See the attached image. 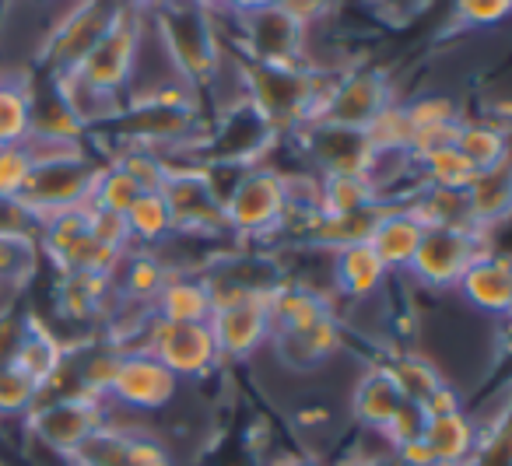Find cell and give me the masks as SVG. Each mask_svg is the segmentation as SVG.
I'll list each match as a JSON object with an SVG mask.
<instances>
[{"mask_svg": "<svg viewBox=\"0 0 512 466\" xmlns=\"http://www.w3.org/2000/svg\"><path fill=\"white\" fill-rule=\"evenodd\" d=\"M242 95L274 134H295L313 120L323 78L309 64H249L242 60Z\"/></svg>", "mask_w": 512, "mask_h": 466, "instance_id": "obj_1", "label": "cell"}, {"mask_svg": "<svg viewBox=\"0 0 512 466\" xmlns=\"http://www.w3.org/2000/svg\"><path fill=\"white\" fill-rule=\"evenodd\" d=\"M221 218L225 235L246 242H260L267 235H281L292 221L285 172L271 165H246L232 176V186L221 193Z\"/></svg>", "mask_w": 512, "mask_h": 466, "instance_id": "obj_2", "label": "cell"}, {"mask_svg": "<svg viewBox=\"0 0 512 466\" xmlns=\"http://www.w3.org/2000/svg\"><path fill=\"white\" fill-rule=\"evenodd\" d=\"M148 18L179 78L197 88L200 81H211L218 74L221 46L218 32H214V18L204 8H197L193 0H176L169 8L148 11Z\"/></svg>", "mask_w": 512, "mask_h": 466, "instance_id": "obj_3", "label": "cell"}, {"mask_svg": "<svg viewBox=\"0 0 512 466\" xmlns=\"http://www.w3.org/2000/svg\"><path fill=\"white\" fill-rule=\"evenodd\" d=\"M144 8L127 0L120 8V15L113 18L106 32L99 36V43L85 53L74 71L85 81L92 92L106 95V99L120 102V95L134 81V67L141 60V43H144Z\"/></svg>", "mask_w": 512, "mask_h": 466, "instance_id": "obj_4", "label": "cell"}, {"mask_svg": "<svg viewBox=\"0 0 512 466\" xmlns=\"http://www.w3.org/2000/svg\"><path fill=\"white\" fill-rule=\"evenodd\" d=\"M95 169H99V165L85 155V148H71L53 158H43V162H36V169H32V179L22 197H18V207H22L32 221L71 211V207H85L88 197H92Z\"/></svg>", "mask_w": 512, "mask_h": 466, "instance_id": "obj_5", "label": "cell"}, {"mask_svg": "<svg viewBox=\"0 0 512 466\" xmlns=\"http://www.w3.org/2000/svg\"><path fill=\"white\" fill-rule=\"evenodd\" d=\"M172 214V225L179 235H225V218H221V190L218 179L211 176L204 162L179 165L165 158V179L158 186ZM172 232V235H176Z\"/></svg>", "mask_w": 512, "mask_h": 466, "instance_id": "obj_6", "label": "cell"}, {"mask_svg": "<svg viewBox=\"0 0 512 466\" xmlns=\"http://www.w3.org/2000/svg\"><path fill=\"white\" fill-rule=\"evenodd\" d=\"M393 102H397V95H393V85L386 81L383 71L355 67V71L341 74L334 85L323 88L309 123H330V127L365 134Z\"/></svg>", "mask_w": 512, "mask_h": 466, "instance_id": "obj_7", "label": "cell"}, {"mask_svg": "<svg viewBox=\"0 0 512 466\" xmlns=\"http://www.w3.org/2000/svg\"><path fill=\"white\" fill-rule=\"evenodd\" d=\"M491 253L488 232L481 228H456V225H425V235L418 242L407 274L428 291H446L456 288L460 274L477 260V256Z\"/></svg>", "mask_w": 512, "mask_h": 466, "instance_id": "obj_8", "label": "cell"}, {"mask_svg": "<svg viewBox=\"0 0 512 466\" xmlns=\"http://www.w3.org/2000/svg\"><path fill=\"white\" fill-rule=\"evenodd\" d=\"M25 417H29L32 438L64 459H71L74 449H78L95 428H102V424L109 421L106 400L92 393H81V389L78 393L60 396V400L36 403Z\"/></svg>", "mask_w": 512, "mask_h": 466, "instance_id": "obj_9", "label": "cell"}, {"mask_svg": "<svg viewBox=\"0 0 512 466\" xmlns=\"http://www.w3.org/2000/svg\"><path fill=\"white\" fill-rule=\"evenodd\" d=\"M127 0H71L64 15L53 22L43 46V60L50 74H64L85 60V53L99 43L102 32L113 25Z\"/></svg>", "mask_w": 512, "mask_h": 466, "instance_id": "obj_10", "label": "cell"}, {"mask_svg": "<svg viewBox=\"0 0 512 466\" xmlns=\"http://www.w3.org/2000/svg\"><path fill=\"white\" fill-rule=\"evenodd\" d=\"M207 326H211V337L218 344L221 361L253 358L271 340V305H267V295L246 291V295L218 298Z\"/></svg>", "mask_w": 512, "mask_h": 466, "instance_id": "obj_11", "label": "cell"}, {"mask_svg": "<svg viewBox=\"0 0 512 466\" xmlns=\"http://www.w3.org/2000/svg\"><path fill=\"white\" fill-rule=\"evenodd\" d=\"M242 25V60L249 64H306L309 25L281 4L232 18Z\"/></svg>", "mask_w": 512, "mask_h": 466, "instance_id": "obj_12", "label": "cell"}, {"mask_svg": "<svg viewBox=\"0 0 512 466\" xmlns=\"http://www.w3.org/2000/svg\"><path fill=\"white\" fill-rule=\"evenodd\" d=\"M141 351L155 354L179 382L183 379H200L214 365H221L218 344L211 337L207 323H165V319L151 316L148 323V340Z\"/></svg>", "mask_w": 512, "mask_h": 466, "instance_id": "obj_13", "label": "cell"}, {"mask_svg": "<svg viewBox=\"0 0 512 466\" xmlns=\"http://www.w3.org/2000/svg\"><path fill=\"white\" fill-rule=\"evenodd\" d=\"M179 393V379L141 347H127L116 361L113 382L106 389V403H123L130 410H162Z\"/></svg>", "mask_w": 512, "mask_h": 466, "instance_id": "obj_14", "label": "cell"}, {"mask_svg": "<svg viewBox=\"0 0 512 466\" xmlns=\"http://www.w3.org/2000/svg\"><path fill=\"white\" fill-rule=\"evenodd\" d=\"M425 235V221L418 218L411 204H383L376 225L369 232V246L379 256V263L386 267V274H407L414 253H418V242Z\"/></svg>", "mask_w": 512, "mask_h": 466, "instance_id": "obj_15", "label": "cell"}, {"mask_svg": "<svg viewBox=\"0 0 512 466\" xmlns=\"http://www.w3.org/2000/svg\"><path fill=\"white\" fill-rule=\"evenodd\" d=\"M295 134L306 137L302 144H306L320 176H341V172L369 169L372 148L365 141V134H358V130H341V127H330V123H306Z\"/></svg>", "mask_w": 512, "mask_h": 466, "instance_id": "obj_16", "label": "cell"}, {"mask_svg": "<svg viewBox=\"0 0 512 466\" xmlns=\"http://www.w3.org/2000/svg\"><path fill=\"white\" fill-rule=\"evenodd\" d=\"M267 347L278 351V361L295 372H309V368H320L323 361H330L344 347V330L337 323V312H327L316 323L302 326V330H285L271 333Z\"/></svg>", "mask_w": 512, "mask_h": 466, "instance_id": "obj_17", "label": "cell"}, {"mask_svg": "<svg viewBox=\"0 0 512 466\" xmlns=\"http://www.w3.org/2000/svg\"><path fill=\"white\" fill-rule=\"evenodd\" d=\"M460 298L484 316L505 319L512 309V267L502 253H484L456 281Z\"/></svg>", "mask_w": 512, "mask_h": 466, "instance_id": "obj_18", "label": "cell"}, {"mask_svg": "<svg viewBox=\"0 0 512 466\" xmlns=\"http://www.w3.org/2000/svg\"><path fill=\"white\" fill-rule=\"evenodd\" d=\"M421 445L428 449L435 466H470L477 445H481V428L463 407L442 410V414H428Z\"/></svg>", "mask_w": 512, "mask_h": 466, "instance_id": "obj_19", "label": "cell"}, {"mask_svg": "<svg viewBox=\"0 0 512 466\" xmlns=\"http://www.w3.org/2000/svg\"><path fill=\"white\" fill-rule=\"evenodd\" d=\"M330 253V281H334L337 295L351 298V302H365V298L379 295L386 288V267L379 256L372 253L369 242H344Z\"/></svg>", "mask_w": 512, "mask_h": 466, "instance_id": "obj_20", "label": "cell"}, {"mask_svg": "<svg viewBox=\"0 0 512 466\" xmlns=\"http://www.w3.org/2000/svg\"><path fill=\"white\" fill-rule=\"evenodd\" d=\"M11 365L22 368L39 389H46L67 365V347L43 319L25 316L22 326V340H18L15 354H11Z\"/></svg>", "mask_w": 512, "mask_h": 466, "instance_id": "obj_21", "label": "cell"}, {"mask_svg": "<svg viewBox=\"0 0 512 466\" xmlns=\"http://www.w3.org/2000/svg\"><path fill=\"white\" fill-rule=\"evenodd\" d=\"M400 407H404V393H400L390 365L383 361V365L365 368L355 386V396H351V410H355L358 424L383 435L386 424L393 421V414H397Z\"/></svg>", "mask_w": 512, "mask_h": 466, "instance_id": "obj_22", "label": "cell"}, {"mask_svg": "<svg viewBox=\"0 0 512 466\" xmlns=\"http://www.w3.org/2000/svg\"><path fill=\"white\" fill-rule=\"evenodd\" d=\"M151 309V316L165 323H207L214 312L211 284L204 281V274H169Z\"/></svg>", "mask_w": 512, "mask_h": 466, "instance_id": "obj_23", "label": "cell"}, {"mask_svg": "<svg viewBox=\"0 0 512 466\" xmlns=\"http://www.w3.org/2000/svg\"><path fill=\"white\" fill-rule=\"evenodd\" d=\"M467 207H470V221L481 232L505 225L512 211V169L509 162L495 165V169H484L474 176V183L467 186Z\"/></svg>", "mask_w": 512, "mask_h": 466, "instance_id": "obj_24", "label": "cell"}, {"mask_svg": "<svg viewBox=\"0 0 512 466\" xmlns=\"http://www.w3.org/2000/svg\"><path fill=\"white\" fill-rule=\"evenodd\" d=\"M376 186L365 172H341V176H323L320 179V214L323 218H351L379 207Z\"/></svg>", "mask_w": 512, "mask_h": 466, "instance_id": "obj_25", "label": "cell"}, {"mask_svg": "<svg viewBox=\"0 0 512 466\" xmlns=\"http://www.w3.org/2000/svg\"><path fill=\"white\" fill-rule=\"evenodd\" d=\"M32 85L25 74H0V148L32 137Z\"/></svg>", "mask_w": 512, "mask_h": 466, "instance_id": "obj_26", "label": "cell"}, {"mask_svg": "<svg viewBox=\"0 0 512 466\" xmlns=\"http://www.w3.org/2000/svg\"><path fill=\"white\" fill-rule=\"evenodd\" d=\"M113 277H120V291L130 302L151 305L158 298V291H162V284L169 281V270L151 249H130V253L120 256V267H116Z\"/></svg>", "mask_w": 512, "mask_h": 466, "instance_id": "obj_27", "label": "cell"}, {"mask_svg": "<svg viewBox=\"0 0 512 466\" xmlns=\"http://www.w3.org/2000/svg\"><path fill=\"white\" fill-rule=\"evenodd\" d=\"M39 239L29 228H0V288H25L39 270Z\"/></svg>", "mask_w": 512, "mask_h": 466, "instance_id": "obj_28", "label": "cell"}, {"mask_svg": "<svg viewBox=\"0 0 512 466\" xmlns=\"http://www.w3.org/2000/svg\"><path fill=\"white\" fill-rule=\"evenodd\" d=\"M123 218H127L134 249H158L172 232H176L169 204H165V197L158 190H144L141 197L130 204V211L123 214Z\"/></svg>", "mask_w": 512, "mask_h": 466, "instance_id": "obj_29", "label": "cell"}, {"mask_svg": "<svg viewBox=\"0 0 512 466\" xmlns=\"http://www.w3.org/2000/svg\"><path fill=\"white\" fill-rule=\"evenodd\" d=\"M453 148L474 165L477 172L495 169V165L509 162V141H505V130L495 127L488 120H460Z\"/></svg>", "mask_w": 512, "mask_h": 466, "instance_id": "obj_30", "label": "cell"}, {"mask_svg": "<svg viewBox=\"0 0 512 466\" xmlns=\"http://www.w3.org/2000/svg\"><path fill=\"white\" fill-rule=\"evenodd\" d=\"M113 291V277H95V274H60L57 284V305L67 319H95L106 309V298Z\"/></svg>", "mask_w": 512, "mask_h": 466, "instance_id": "obj_31", "label": "cell"}, {"mask_svg": "<svg viewBox=\"0 0 512 466\" xmlns=\"http://www.w3.org/2000/svg\"><path fill=\"white\" fill-rule=\"evenodd\" d=\"M414 172H418V186H428V190H467L477 176V169L453 144L414 158Z\"/></svg>", "mask_w": 512, "mask_h": 466, "instance_id": "obj_32", "label": "cell"}, {"mask_svg": "<svg viewBox=\"0 0 512 466\" xmlns=\"http://www.w3.org/2000/svg\"><path fill=\"white\" fill-rule=\"evenodd\" d=\"M386 365H390V372H393V379H397L404 400L425 407V414H428V403H432L435 396L449 386V382L442 379L439 368H435L428 358H418V354H397V358L386 361Z\"/></svg>", "mask_w": 512, "mask_h": 466, "instance_id": "obj_33", "label": "cell"}, {"mask_svg": "<svg viewBox=\"0 0 512 466\" xmlns=\"http://www.w3.org/2000/svg\"><path fill=\"white\" fill-rule=\"evenodd\" d=\"M141 186L134 183V176H130L123 165L109 162V165H99L95 169V179H92V197H88V204L92 207H102V211H116V214H127L130 204H134L137 197H141Z\"/></svg>", "mask_w": 512, "mask_h": 466, "instance_id": "obj_34", "label": "cell"}, {"mask_svg": "<svg viewBox=\"0 0 512 466\" xmlns=\"http://www.w3.org/2000/svg\"><path fill=\"white\" fill-rule=\"evenodd\" d=\"M36 169V155H32L29 141L8 144L0 148V204H18Z\"/></svg>", "mask_w": 512, "mask_h": 466, "instance_id": "obj_35", "label": "cell"}, {"mask_svg": "<svg viewBox=\"0 0 512 466\" xmlns=\"http://www.w3.org/2000/svg\"><path fill=\"white\" fill-rule=\"evenodd\" d=\"M43 400V389L8 361L0 365V417H25Z\"/></svg>", "mask_w": 512, "mask_h": 466, "instance_id": "obj_36", "label": "cell"}, {"mask_svg": "<svg viewBox=\"0 0 512 466\" xmlns=\"http://www.w3.org/2000/svg\"><path fill=\"white\" fill-rule=\"evenodd\" d=\"M113 162L123 165L141 190H158L165 179V155H158V151H151V148H141V144H127Z\"/></svg>", "mask_w": 512, "mask_h": 466, "instance_id": "obj_37", "label": "cell"}, {"mask_svg": "<svg viewBox=\"0 0 512 466\" xmlns=\"http://www.w3.org/2000/svg\"><path fill=\"white\" fill-rule=\"evenodd\" d=\"M85 221H88V235H92L95 242H102L106 249H113V253H130V249H134L127 218H123V214L85 204Z\"/></svg>", "mask_w": 512, "mask_h": 466, "instance_id": "obj_38", "label": "cell"}, {"mask_svg": "<svg viewBox=\"0 0 512 466\" xmlns=\"http://www.w3.org/2000/svg\"><path fill=\"white\" fill-rule=\"evenodd\" d=\"M512 0H453V25L460 29H495L509 18Z\"/></svg>", "mask_w": 512, "mask_h": 466, "instance_id": "obj_39", "label": "cell"}, {"mask_svg": "<svg viewBox=\"0 0 512 466\" xmlns=\"http://www.w3.org/2000/svg\"><path fill=\"white\" fill-rule=\"evenodd\" d=\"M425 421H428L425 407H418V403L404 400V407H400L397 414H393V421L386 424L383 438L393 445V449L414 445V442H421V435H425Z\"/></svg>", "mask_w": 512, "mask_h": 466, "instance_id": "obj_40", "label": "cell"}, {"mask_svg": "<svg viewBox=\"0 0 512 466\" xmlns=\"http://www.w3.org/2000/svg\"><path fill=\"white\" fill-rule=\"evenodd\" d=\"M123 466H176V459H172V449L162 438L148 435V431H130L127 463Z\"/></svg>", "mask_w": 512, "mask_h": 466, "instance_id": "obj_41", "label": "cell"}, {"mask_svg": "<svg viewBox=\"0 0 512 466\" xmlns=\"http://www.w3.org/2000/svg\"><path fill=\"white\" fill-rule=\"evenodd\" d=\"M197 8H204L207 15H218V18H242L249 11H260V8H271V4H285V0H193Z\"/></svg>", "mask_w": 512, "mask_h": 466, "instance_id": "obj_42", "label": "cell"}, {"mask_svg": "<svg viewBox=\"0 0 512 466\" xmlns=\"http://www.w3.org/2000/svg\"><path fill=\"white\" fill-rule=\"evenodd\" d=\"M169 4H176V0H141V8H148V11L169 8Z\"/></svg>", "mask_w": 512, "mask_h": 466, "instance_id": "obj_43", "label": "cell"}]
</instances>
